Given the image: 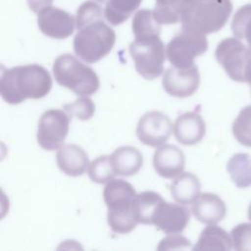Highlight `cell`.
<instances>
[{"label": "cell", "instance_id": "cell-1", "mask_svg": "<svg viewBox=\"0 0 251 251\" xmlns=\"http://www.w3.org/2000/svg\"><path fill=\"white\" fill-rule=\"evenodd\" d=\"M52 87L48 71L40 65L17 66L3 71L0 77V94L9 104H20L25 99H40Z\"/></svg>", "mask_w": 251, "mask_h": 251}, {"label": "cell", "instance_id": "cell-2", "mask_svg": "<svg viewBox=\"0 0 251 251\" xmlns=\"http://www.w3.org/2000/svg\"><path fill=\"white\" fill-rule=\"evenodd\" d=\"M231 11L230 0H194L181 15V27L203 34L217 32L226 24Z\"/></svg>", "mask_w": 251, "mask_h": 251}, {"label": "cell", "instance_id": "cell-3", "mask_svg": "<svg viewBox=\"0 0 251 251\" xmlns=\"http://www.w3.org/2000/svg\"><path fill=\"white\" fill-rule=\"evenodd\" d=\"M52 70L56 81L77 95L89 96L99 88L100 81L97 74L71 54L58 56Z\"/></svg>", "mask_w": 251, "mask_h": 251}, {"label": "cell", "instance_id": "cell-4", "mask_svg": "<svg viewBox=\"0 0 251 251\" xmlns=\"http://www.w3.org/2000/svg\"><path fill=\"white\" fill-rule=\"evenodd\" d=\"M116 33L103 19L77 29L74 38L75 53L86 63H96L113 49Z\"/></svg>", "mask_w": 251, "mask_h": 251}, {"label": "cell", "instance_id": "cell-5", "mask_svg": "<svg viewBox=\"0 0 251 251\" xmlns=\"http://www.w3.org/2000/svg\"><path fill=\"white\" fill-rule=\"evenodd\" d=\"M129 54L136 72L146 79H154L164 71L165 46L159 35L135 37L129 44Z\"/></svg>", "mask_w": 251, "mask_h": 251}, {"label": "cell", "instance_id": "cell-6", "mask_svg": "<svg viewBox=\"0 0 251 251\" xmlns=\"http://www.w3.org/2000/svg\"><path fill=\"white\" fill-rule=\"evenodd\" d=\"M208 49L205 34L182 29L168 43L166 55L173 67L185 69L194 65V59Z\"/></svg>", "mask_w": 251, "mask_h": 251}, {"label": "cell", "instance_id": "cell-7", "mask_svg": "<svg viewBox=\"0 0 251 251\" xmlns=\"http://www.w3.org/2000/svg\"><path fill=\"white\" fill-rule=\"evenodd\" d=\"M70 118L59 109L45 111L38 122L36 139L40 147L45 150L60 148L69 132Z\"/></svg>", "mask_w": 251, "mask_h": 251}, {"label": "cell", "instance_id": "cell-8", "mask_svg": "<svg viewBox=\"0 0 251 251\" xmlns=\"http://www.w3.org/2000/svg\"><path fill=\"white\" fill-rule=\"evenodd\" d=\"M215 57L227 75L238 82H246L245 70L248 59V48L239 38L227 37L217 46Z\"/></svg>", "mask_w": 251, "mask_h": 251}, {"label": "cell", "instance_id": "cell-9", "mask_svg": "<svg viewBox=\"0 0 251 251\" xmlns=\"http://www.w3.org/2000/svg\"><path fill=\"white\" fill-rule=\"evenodd\" d=\"M172 130L173 124L167 115L160 111H150L139 119L136 135L143 144L157 147L170 138Z\"/></svg>", "mask_w": 251, "mask_h": 251}, {"label": "cell", "instance_id": "cell-10", "mask_svg": "<svg viewBox=\"0 0 251 251\" xmlns=\"http://www.w3.org/2000/svg\"><path fill=\"white\" fill-rule=\"evenodd\" d=\"M200 75L196 65L179 69L168 68L163 75L162 84L164 90L171 96L184 98L191 96L198 89Z\"/></svg>", "mask_w": 251, "mask_h": 251}, {"label": "cell", "instance_id": "cell-11", "mask_svg": "<svg viewBox=\"0 0 251 251\" xmlns=\"http://www.w3.org/2000/svg\"><path fill=\"white\" fill-rule=\"evenodd\" d=\"M37 25L46 36L64 39L74 32L75 19L62 9L49 6L38 13Z\"/></svg>", "mask_w": 251, "mask_h": 251}, {"label": "cell", "instance_id": "cell-12", "mask_svg": "<svg viewBox=\"0 0 251 251\" xmlns=\"http://www.w3.org/2000/svg\"><path fill=\"white\" fill-rule=\"evenodd\" d=\"M189 218L190 213L186 207L168 203L163 199L155 209L151 225L167 234L178 233L186 227Z\"/></svg>", "mask_w": 251, "mask_h": 251}, {"label": "cell", "instance_id": "cell-13", "mask_svg": "<svg viewBox=\"0 0 251 251\" xmlns=\"http://www.w3.org/2000/svg\"><path fill=\"white\" fill-rule=\"evenodd\" d=\"M153 166L156 173L162 177L174 178L179 176L184 169V154L175 145H163L154 152Z\"/></svg>", "mask_w": 251, "mask_h": 251}, {"label": "cell", "instance_id": "cell-14", "mask_svg": "<svg viewBox=\"0 0 251 251\" xmlns=\"http://www.w3.org/2000/svg\"><path fill=\"white\" fill-rule=\"evenodd\" d=\"M133 186L124 179H111L106 184L103 197L108 211L125 212L132 210L136 196Z\"/></svg>", "mask_w": 251, "mask_h": 251}, {"label": "cell", "instance_id": "cell-15", "mask_svg": "<svg viewBox=\"0 0 251 251\" xmlns=\"http://www.w3.org/2000/svg\"><path fill=\"white\" fill-rule=\"evenodd\" d=\"M205 132V122L197 112H187L178 116L174 125L175 137L184 145H194L200 142Z\"/></svg>", "mask_w": 251, "mask_h": 251}, {"label": "cell", "instance_id": "cell-16", "mask_svg": "<svg viewBox=\"0 0 251 251\" xmlns=\"http://www.w3.org/2000/svg\"><path fill=\"white\" fill-rule=\"evenodd\" d=\"M191 211L193 216L200 223L205 225H216L226 217V207L220 196L206 192L200 194L193 202Z\"/></svg>", "mask_w": 251, "mask_h": 251}, {"label": "cell", "instance_id": "cell-17", "mask_svg": "<svg viewBox=\"0 0 251 251\" xmlns=\"http://www.w3.org/2000/svg\"><path fill=\"white\" fill-rule=\"evenodd\" d=\"M56 161L59 169L71 176L83 175L89 166L87 153L75 144H65L58 148Z\"/></svg>", "mask_w": 251, "mask_h": 251}, {"label": "cell", "instance_id": "cell-18", "mask_svg": "<svg viewBox=\"0 0 251 251\" xmlns=\"http://www.w3.org/2000/svg\"><path fill=\"white\" fill-rule=\"evenodd\" d=\"M114 171L119 176L135 175L143 164L141 152L132 146H123L116 149L110 156Z\"/></svg>", "mask_w": 251, "mask_h": 251}, {"label": "cell", "instance_id": "cell-19", "mask_svg": "<svg viewBox=\"0 0 251 251\" xmlns=\"http://www.w3.org/2000/svg\"><path fill=\"white\" fill-rule=\"evenodd\" d=\"M199 178L191 173L180 174L170 185L173 198L179 204H191L200 195Z\"/></svg>", "mask_w": 251, "mask_h": 251}, {"label": "cell", "instance_id": "cell-20", "mask_svg": "<svg viewBox=\"0 0 251 251\" xmlns=\"http://www.w3.org/2000/svg\"><path fill=\"white\" fill-rule=\"evenodd\" d=\"M233 248L231 236L222 227L209 225L205 227L193 250H225L229 251Z\"/></svg>", "mask_w": 251, "mask_h": 251}, {"label": "cell", "instance_id": "cell-21", "mask_svg": "<svg viewBox=\"0 0 251 251\" xmlns=\"http://www.w3.org/2000/svg\"><path fill=\"white\" fill-rule=\"evenodd\" d=\"M192 1L194 0H156L153 15L160 25L176 24Z\"/></svg>", "mask_w": 251, "mask_h": 251}, {"label": "cell", "instance_id": "cell-22", "mask_svg": "<svg viewBox=\"0 0 251 251\" xmlns=\"http://www.w3.org/2000/svg\"><path fill=\"white\" fill-rule=\"evenodd\" d=\"M105 4L104 16L113 25H119L126 21L139 7L142 0H97Z\"/></svg>", "mask_w": 251, "mask_h": 251}, {"label": "cell", "instance_id": "cell-23", "mask_svg": "<svg viewBox=\"0 0 251 251\" xmlns=\"http://www.w3.org/2000/svg\"><path fill=\"white\" fill-rule=\"evenodd\" d=\"M164 198L154 191H143L138 193L132 203V212L138 224L151 225L152 216L157 205Z\"/></svg>", "mask_w": 251, "mask_h": 251}, {"label": "cell", "instance_id": "cell-24", "mask_svg": "<svg viewBox=\"0 0 251 251\" xmlns=\"http://www.w3.org/2000/svg\"><path fill=\"white\" fill-rule=\"evenodd\" d=\"M226 170L239 188L251 185V156L246 153L234 154L227 162Z\"/></svg>", "mask_w": 251, "mask_h": 251}, {"label": "cell", "instance_id": "cell-25", "mask_svg": "<svg viewBox=\"0 0 251 251\" xmlns=\"http://www.w3.org/2000/svg\"><path fill=\"white\" fill-rule=\"evenodd\" d=\"M161 25L155 19L153 11L141 9L135 13L132 19V32L134 37L160 35Z\"/></svg>", "mask_w": 251, "mask_h": 251}, {"label": "cell", "instance_id": "cell-26", "mask_svg": "<svg viewBox=\"0 0 251 251\" xmlns=\"http://www.w3.org/2000/svg\"><path fill=\"white\" fill-rule=\"evenodd\" d=\"M231 30L239 39H245L251 47V4L242 6L234 14Z\"/></svg>", "mask_w": 251, "mask_h": 251}, {"label": "cell", "instance_id": "cell-27", "mask_svg": "<svg viewBox=\"0 0 251 251\" xmlns=\"http://www.w3.org/2000/svg\"><path fill=\"white\" fill-rule=\"evenodd\" d=\"M232 133L241 145L251 147V105L239 112L232 124Z\"/></svg>", "mask_w": 251, "mask_h": 251}, {"label": "cell", "instance_id": "cell-28", "mask_svg": "<svg viewBox=\"0 0 251 251\" xmlns=\"http://www.w3.org/2000/svg\"><path fill=\"white\" fill-rule=\"evenodd\" d=\"M110 156H100L94 159L88 167V176L96 183H105L116 176Z\"/></svg>", "mask_w": 251, "mask_h": 251}, {"label": "cell", "instance_id": "cell-29", "mask_svg": "<svg viewBox=\"0 0 251 251\" xmlns=\"http://www.w3.org/2000/svg\"><path fill=\"white\" fill-rule=\"evenodd\" d=\"M103 17H105L104 10L98 3L92 0L85 1L77 9L75 16V26L77 29H79L89 23L103 19Z\"/></svg>", "mask_w": 251, "mask_h": 251}, {"label": "cell", "instance_id": "cell-30", "mask_svg": "<svg viewBox=\"0 0 251 251\" xmlns=\"http://www.w3.org/2000/svg\"><path fill=\"white\" fill-rule=\"evenodd\" d=\"M65 111L71 117H76L78 120L87 121L95 113V105L93 101L85 96L76 99L73 103L64 105Z\"/></svg>", "mask_w": 251, "mask_h": 251}, {"label": "cell", "instance_id": "cell-31", "mask_svg": "<svg viewBox=\"0 0 251 251\" xmlns=\"http://www.w3.org/2000/svg\"><path fill=\"white\" fill-rule=\"evenodd\" d=\"M230 236L236 251H251V224L243 223L235 226Z\"/></svg>", "mask_w": 251, "mask_h": 251}, {"label": "cell", "instance_id": "cell-32", "mask_svg": "<svg viewBox=\"0 0 251 251\" xmlns=\"http://www.w3.org/2000/svg\"><path fill=\"white\" fill-rule=\"evenodd\" d=\"M191 245L190 241L182 235L173 233L161 240L158 250H175V249H186Z\"/></svg>", "mask_w": 251, "mask_h": 251}, {"label": "cell", "instance_id": "cell-33", "mask_svg": "<svg viewBox=\"0 0 251 251\" xmlns=\"http://www.w3.org/2000/svg\"><path fill=\"white\" fill-rule=\"evenodd\" d=\"M53 0H27L29 9L34 13H39L43 9L52 6Z\"/></svg>", "mask_w": 251, "mask_h": 251}, {"label": "cell", "instance_id": "cell-34", "mask_svg": "<svg viewBox=\"0 0 251 251\" xmlns=\"http://www.w3.org/2000/svg\"><path fill=\"white\" fill-rule=\"evenodd\" d=\"M248 219L251 221V203H250V205L248 207Z\"/></svg>", "mask_w": 251, "mask_h": 251}, {"label": "cell", "instance_id": "cell-35", "mask_svg": "<svg viewBox=\"0 0 251 251\" xmlns=\"http://www.w3.org/2000/svg\"><path fill=\"white\" fill-rule=\"evenodd\" d=\"M250 85H251V82H250Z\"/></svg>", "mask_w": 251, "mask_h": 251}]
</instances>
